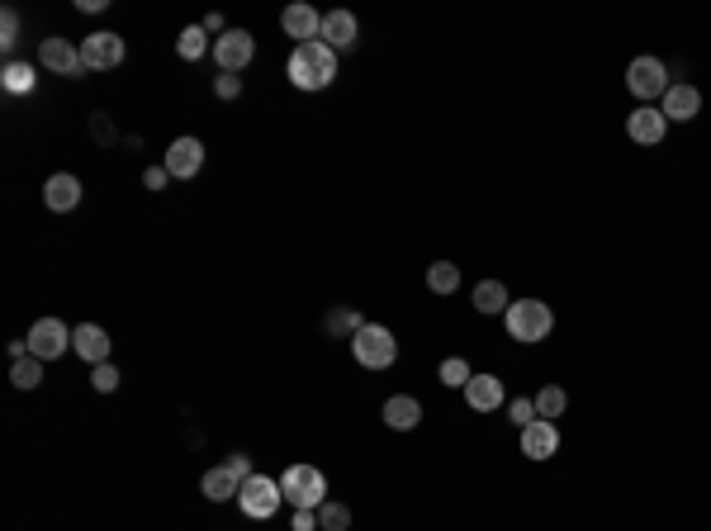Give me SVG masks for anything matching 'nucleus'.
Returning a JSON list of instances; mask_svg holds the SVG:
<instances>
[{
    "instance_id": "dca6fc26",
    "label": "nucleus",
    "mask_w": 711,
    "mask_h": 531,
    "mask_svg": "<svg viewBox=\"0 0 711 531\" xmlns=\"http://www.w3.org/2000/svg\"><path fill=\"white\" fill-rule=\"evenodd\" d=\"M697 110H702V91L697 86H669L664 91V119H674V124H688V119H697Z\"/></svg>"
},
{
    "instance_id": "9b49d317",
    "label": "nucleus",
    "mask_w": 711,
    "mask_h": 531,
    "mask_svg": "<svg viewBox=\"0 0 711 531\" xmlns=\"http://www.w3.org/2000/svg\"><path fill=\"white\" fill-rule=\"evenodd\" d=\"M200 166H204V143L200 138H176V143L166 147V171H171V181H190Z\"/></svg>"
},
{
    "instance_id": "7c9ffc66",
    "label": "nucleus",
    "mask_w": 711,
    "mask_h": 531,
    "mask_svg": "<svg viewBox=\"0 0 711 531\" xmlns=\"http://www.w3.org/2000/svg\"><path fill=\"white\" fill-rule=\"evenodd\" d=\"M91 385L100 389V394H114V389H119V370H114L110 361H105V366H95L91 370Z\"/></svg>"
},
{
    "instance_id": "e433bc0d",
    "label": "nucleus",
    "mask_w": 711,
    "mask_h": 531,
    "mask_svg": "<svg viewBox=\"0 0 711 531\" xmlns=\"http://www.w3.org/2000/svg\"><path fill=\"white\" fill-rule=\"evenodd\" d=\"M143 181H147V190H166V181H171V171H166V166H152V171H147Z\"/></svg>"
},
{
    "instance_id": "7ed1b4c3",
    "label": "nucleus",
    "mask_w": 711,
    "mask_h": 531,
    "mask_svg": "<svg viewBox=\"0 0 711 531\" xmlns=\"http://www.w3.org/2000/svg\"><path fill=\"white\" fill-rule=\"evenodd\" d=\"M280 494H285V503H294V508H323L328 503V479H323V470L318 465H290L285 475H280Z\"/></svg>"
},
{
    "instance_id": "473e14b6",
    "label": "nucleus",
    "mask_w": 711,
    "mask_h": 531,
    "mask_svg": "<svg viewBox=\"0 0 711 531\" xmlns=\"http://www.w3.org/2000/svg\"><path fill=\"white\" fill-rule=\"evenodd\" d=\"M508 418L517 422V427H531V422H536V399H512L508 403Z\"/></svg>"
},
{
    "instance_id": "6ab92c4d",
    "label": "nucleus",
    "mask_w": 711,
    "mask_h": 531,
    "mask_svg": "<svg viewBox=\"0 0 711 531\" xmlns=\"http://www.w3.org/2000/svg\"><path fill=\"white\" fill-rule=\"evenodd\" d=\"M323 43H328L332 53H342V48H351V43H356V15H351V10H328V15H323Z\"/></svg>"
},
{
    "instance_id": "412c9836",
    "label": "nucleus",
    "mask_w": 711,
    "mask_h": 531,
    "mask_svg": "<svg viewBox=\"0 0 711 531\" xmlns=\"http://www.w3.org/2000/svg\"><path fill=\"white\" fill-rule=\"evenodd\" d=\"M508 285H503V280H479V285H474V309L484 313V318H489V313H508Z\"/></svg>"
},
{
    "instance_id": "4be33fe9",
    "label": "nucleus",
    "mask_w": 711,
    "mask_h": 531,
    "mask_svg": "<svg viewBox=\"0 0 711 531\" xmlns=\"http://www.w3.org/2000/svg\"><path fill=\"white\" fill-rule=\"evenodd\" d=\"M237 489H242V479H237L228 465H214V470L204 475V498H214V503H223V498H237Z\"/></svg>"
},
{
    "instance_id": "4468645a",
    "label": "nucleus",
    "mask_w": 711,
    "mask_h": 531,
    "mask_svg": "<svg viewBox=\"0 0 711 531\" xmlns=\"http://www.w3.org/2000/svg\"><path fill=\"white\" fill-rule=\"evenodd\" d=\"M72 347L81 361H91V366H105L110 361V332L95 328V323H81V328H72Z\"/></svg>"
},
{
    "instance_id": "2eb2a0df",
    "label": "nucleus",
    "mask_w": 711,
    "mask_h": 531,
    "mask_svg": "<svg viewBox=\"0 0 711 531\" xmlns=\"http://www.w3.org/2000/svg\"><path fill=\"white\" fill-rule=\"evenodd\" d=\"M280 29L290 38H299V43H313V38L323 34V15H318L313 5H290V10L280 15Z\"/></svg>"
},
{
    "instance_id": "f257e3e1",
    "label": "nucleus",
    "mask_w": 711,
    "mask_h": 531,
    "mask_svg": "<svg viewBox=\"0 0 711 531\" xmlns=\"http://www.w3.org/2000/svg\"><path fill=\"white\" fill-rule=\"evenodd\" d=\"M285 72H290V81L299 86V91H323V86H332V76H337V53H332L323 38L294 43Z\"/></svg>"
},
{
    "instance_id": "58836bf2",
    "label": "nucleus",
    "mask_w": 711,
    "mask_h": 531,
    "mask_svg": "<svg viewBox=\"0 0 711 531\" xmlns=\"http://www.w3.org/2000/svg\"><path fill=\"white\" fill-rule=\"evenodd\" d=\"M204 34H228V29H223V15H204Z\"/></svg>"
},
{
    "instance_id": "1a4fd4ad",
    "label": "nucleus",
    "mask_w": 711,
    "mask_h": 531,
    "mask_svg": "<svg viewBox=\"0 0 711 531\" xmlns=\"http://www.w3.org/2000/svg\"><path fill=\"white\" fill-rule=\"evenodd\" d=\"M67 342H72V332H67V323H62V318H38L34 328H29V351H34L38 361H53V356H62V351H67Z\"/></svg>"
},
{
    "instance_id": "bb28decb",
    "label": "nucleus",
    "mask_w": 711,
    "mask_h": 531,
    "mask_svg": "<svg viewBox=\"0 0 711 531\" xmlns=\"http://www.w3.org/2000/svg\"><path fill=\"white\" fill-rule=\"evenodd\" d=\"M10 380H15V389H38V385H43V361H38V356H24V361H15Z\"/></svg>"
},
{
    "instance_id": "9d476101",
    "label": "nucleus",
    "mask_w": 711,
    "mask_h": 531,
    "mask_svg": "<svg viewBox=\"0 0 711 531\" xmlns=\"http://www.w3.org/2000/svg\"><path fill=\"white\" fill-rule=\"evenodd\" d=\"M38 62L57 76H86V62H81V48H72L67 38H43L38 43Z\"/></svg>"
},
{
    "instance_id": "c9c22d12",
    "label": "nucleus",
    "mask_w": 711,
    "mask_h": 531,
    "mask_svg": "<svg viewBox=\"0 0 711 531\" xmlns=\"http://www.w3.org/2000/svg\"><path fill=\"white\" fill-rule=\"evenodd\" d=\"M223 465H228V470H233L237 479H252V475H256V470H252V460L242 456V451H237V456H228V460H223Z\"/></svg>"
},
{
    "instance_id": "423d86ee",
    "label": "nucleus",
    "mask_w": 711,
    "mask_h": 531,
    "mask_svg": "<svg viewBox=\"0 0 711 531\" xmlns=\"http://www.w3.org/2000/svg\"><path fill=\"white\" fill-rule=\"evenodd\" d=\"M626 86H631V95L636 100H664V91H669V67L659 62V57H636L631 67H626Z\"/></svg>"
},
{
    "instance_id": "4c0bfd02",
    "label": "nucleus",
    "mask_w": 711,
    "mask_h": 531,
    "mask_svg": "<svg viewBox=\"0 0 711 531\" xmlns=\"http://www.w3.org/2000/svg\"><path fill=\"white\" fill-rule=\"evenodd\" d=\"M91 133H95V138H100V143H110V138H114V129H110V119H105V114H95V124H91Z\"/></svg>"
},
{
    "instance_id": "aec40b11",
    "label": "nucleus",
    "mask_w": 711,
    "mask_h": 531,
    "mask_svg": "<svg viewBox=\"0 0 711 531\" xmlns=\"http://www.w3.org/2000/svg\"><path fill=\"white\" fill-rule=\"evenodd\" d=\"M384 422L394 427V432H413L422 422V403L413 394H394V399L384 403Z\"/></svg>"
},
{
    "instance_id": "393cba45",
    "label": "nucleus",
    "mask_w": 711,
    "mask_h": 531,
    "mask_svg": "<svg viewBox=\"0 0 711 531\" xmlns=\"http://www.w3.org/2000/svg\"><path fill=\"white\" fill-rule=\"evenodd\" d=\"M0 86H5L10 95H29V91H34V67H29V62H5Z\"/></svg>"
},
{
    "instance_id": "5701e85b",
    "label": "nucleus",
    "mask_w": 711,
    "mask_h": 531,
    "mask_svg": "<svg viewBox=\"0 0 711 531\" xmlns=\"http://www.w3.org/2000/svg\"><path fill=\"white\" fill-rule=\"evenodd\" d=\"M176 53H181L185 62H200L204 53H214V43H209V34H204V24H190V29H181V38H176Z\"/></svg>"
},
{
    "instance_id": "f3484780",
    "label": "nucleus",
    "mask_w": 711,
    "mask_h": 531,
    "mask_svg": "<svg viewBox=\"0 0 711 531\" xmlns=\"http://www.w3.org/2000/svg\"><path fill=\"white\" fill-rule=\"evenodd\" d=\"M43 204H48L53 214H67V209H76V204H81V181H76V176H67V171L48 176V185H43Z\"/></svg>"
},
{
    "instance_id": "20e7f679",
    "label": "nucleus",
    "mask_w": 711,
    "mask_h": 531,
    "mask_svg": "<svg viewBox=\"0 0 711 531\" xmlns=\"http://www.w3.org/2000/svg\"><path fill=\"white\" fill-rule=\"evenodd\" d=\"M351 356L365 370H389L394 356H399V342H394V332L384 328V323H361V332L351 337Z\"/></svg>"
},
{
    "instance_id": "39448f33",
    "label": "nucleus",
    "mask_w": 711,
    "mask_h": 531,
    "mask_svg": "<svg viewBox=\"0 0 711 531\" xmlns=\"http://www.w3.org/2000/svg\"><path fill=\"white\" fill-rule=\"evenodd\" d=\"M280 503H285V494H280V479L252 475V479H242V489H237V508H242L247 517H271Z\"/></svg>"
},
{
    "instance_id": "c756f323",
    "label": "nucleus",
    "mask_w": 711,
    "mask_h": 531,
    "mask_svg": "<svg viewBox=\"0 0 711 531\" xmlns=\"http://www.w3.org/2000/svg\"><path fill=\"white\" fill-rule=\"evenodd\" d=\"M323 328H328V332H351V337H356V332H361V313H356V309H337V313H328V323H323Z\"/></svg>"
},
{
    "instance_id": "f8f14e48",
    "label": "nucleus",
    "mask_w": 711,
    "mask_h": 531,
    "mask_svg": "<svg viewBox=\"0 0 711 531\" xmlns=\"http://www.w3.org/2000/svg\"><path fill=\"white\" fill-rule=\"evenodd\" d=\"M560 451V427L546 418H536L531 427H522V456L527 460H550Z\"/></svg>"
},
{
    "instance_id": "2f4dec72",
    "label": "nucleus",
    "mask_w": 711,
    "mask_h": 531,
    "mask_svg": "<svg viewBox=\"0 0 711 531\" xmlns=\"http://www.w3.org/2000/svg\"><path fill=\"white\" fill-rule=\"evenodd\" d=\"M15 43H19V15L15 10H5V15H0V48L10 53Z\"/></svg>"
},
{
    "instance_id": "f704fd0d",
    "label": "nucleus",
    "mask_w": 711,
    "mask_h": 531,
    "mask_svg": "<svg viewBox=\"0 0 711 531\" xmlns=\"http://www.w3.org/2000/svg\"><path fill=\"white\" fill-rule=\"evenodd\" d=\"M214 91H219V100H237V95H242V81H237V76H219Z\"/></svg>"
},
{
    "instance_id": "f03ea898",
    "label": "nucleus",
    "mask_w": 711,
    "mask_h": 531,
    "mask_svg": "<svg viewBox=\"0 0 711 531\" xmlns=\"http://www.w3.org/2000/svg\"><path fill=\"white\" fill-rule=\"evenodd\" d=\"M503 323H508L512 342H541V337H550V328H555V313H550V304H541V299H512L508 313H503Z\"/></svg>"
},
{
    "instance_id": "72a5a7b5",
    "label": "nucleus",
    "mask_w": 711,
    "mask_h": 531,
    "mask_svg": "<svg viewBox=\"0 0 711 531\" xmlns=\"http://www.w3.org/2000/svg\"><path fill=\"white\" fill-rule=\"evenodd\" d=\"M290 531H318V513H313V508H294Z\"/></svg>"
},
{
    "instance_id": "a878e982",
    "label": "nucleus",
    "mask_w": 711,
    "mask_h": 531,
    "mask_svg": "<svg viewBox=\"0 0 711 531\" xmlns=\"http://www.w3.org/2000/svg\"><path fill=\"white\" fill-rule=\"evenodd\" d=\"M569 408V394L560 385H546L541 394H536V418H546V422H555L560 413Z\"/></svg>"
},
{
    "instance_id": "cd10ccee",
    "label": "nucleus",
    "mask_w": 711,
    "mask_h": 531,
    "mask_svg": "<svg viewBox=\"0 0 711 531\" xmlns=\"http://www.w3.org/2000/svg\"><path fill=\"white\" fill-rule=\"evenodd\" d=\"M347 527H351L347 503H323V508H318V531H347Z\"/></svg>"
},
{
    "instance_id": "a211bd4d",
    "label": "nucleus",
    "mask_w": 711,
    "mask_h": 531,
    "mask_svg": "<svg viewBox=\"0 0 711 531\" xmlns=\"http://www.w3.org/2000/svg\"><path fill=\"white\" fill-rule=\"evenodd\" d=\"M465 403H470L474 413H493V408H503V380H498V375H470V385H465Z\"/></svg>"
},
{
    "instance_id": "ddd939ff",
    "label": "nucleus",
    "mask_w": 711,
    "mask_h": 531,
    "mask_svg": "<svg viewBox=\"0 0 711 531\" xmlns=\"http://www.w3.org/2000/svg\"><path fill=\"white\" fill-rule=\"evenodd\" d=\"M626 133H631L636 143L655 147V143H664V133H669V119H664V110H655V105H636V114L626 119Z\"/></svg>"
},
{
    "instance_id": "b1692460",
    "label": "nucleus",
    "mask_w": 711,
    "mask_h": 531,
    "mask_svg": "<svg viewBox=\"0 0 711 531\" xmlns=\"http://www.w3.org/2000/svg\"><path fill=\"white\" fill-rule=\"evenodd\" d=\"M427 290L456 294L460 290V266H451V261H432V266H427Z\"/></svg>"
},
{
    "instance_id": "0eeeda50",
    "label": "nucleus",
    "mask_w": 711,
    "mask_h": 531,
    "mask_svg": "<svg viewBox=\"0 0 711 531\" xmlns=\"http://www.w3.org/2000/svg\"><path fill=\"white\" fill-rule=\"evenodd\" d=\"M81 62H86V72H110V67H119V62H124V38L110 34V29L81 38Z\"/></svg>"
},
{
    "instance_id": "c85d7f7f",
    "label": "nucleus",
    "mask_w": 711,
    "mask_h": 531,
    "mask_svg": "<svg viewBox=\"0 0 711 531\" xmlns=\"http://www.w3.org/2000/svg\"><path fill=\"white\" fill-rule=\"evenodd\" d=\"M470 361H465V356H446V361H441V385H456V389H465L470 385Z\"/></svg>"
},
{
    "instance_id": "6e6552de",
    "label": "nucleus",
    "mask_w": 711,
    "mask_h": 531,
    "mask_svg": "<svg viewBox=\"0 0 711 531\" xmlns=\"http://www.w3.org/2000/svg\"><path fill=\"white\" fill-rule=\"evenodd\" d=\"M256 53V38L247 34V29H228L223 38H214V62H219L228 76H237L247 62H252Z\"/></svg>"
}]
</instances>
